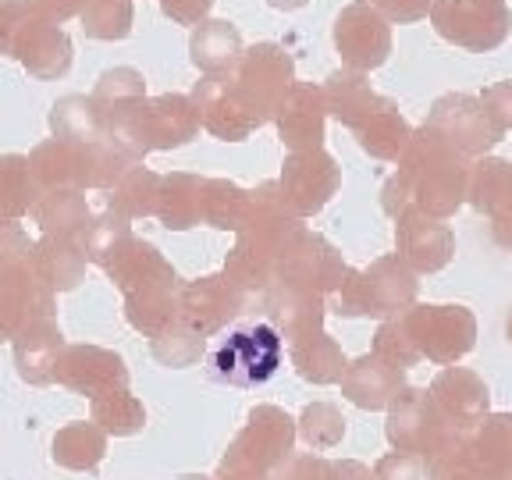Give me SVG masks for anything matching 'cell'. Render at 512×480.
Wrapping results in <instances>:
<instances>
[{
	"instance_id": "603a6c76",
	"label": "cell",
	"mask_w": 512,
	"mask_h": 480,
	"mask_svg": "<svg viewBox=\"0 0 512 480\" xmlns=\"http://www.w3.org/2000/svg\"><path fill=\"white\" fill-rule=\"evenodd\" d=\"M406 370L388 363L377 352L352 360L342 377V395L360 409H392V402L406 392Z\"/></svg>"
},
{
	"instance_id": "f35d334b",
	"label": "cell",
	"mask_w": 512,
	"mask_h": 480,
	"mask_svg": "<svg viewBox=\"0 0 512 480\" xmlns=\"http://www.w3.org/2000/svg\"><path fill=\"white\" fill-rule=\"evenodd\" d=\"M132 242V232H128V217L121 214H111V210H96V217L89 221V228L82 232L79 246L86 249V256L93 264L107 267L118 260L121 249Z\"/></svg>"
},
{
	"instance_id": "4dcf8cb0",
	"label": "cell",
	"mask_w": 512,
	"mask_h": 480,
	"mask_svg": "<svg viewBox=\"0 0 512 480\" xmlns=\"http://www.w3.org/2000/svg\"><path fill=\"white\" fill-rule=\"evenodd\" d=\"M93 104L104 118V128L121 125L128 121L139 107L146 104V82L136 68H111L96 79L93 89Z\"/></svg>"
},
{
	"instance_id": "6f0895ef",
	"label": "cell",
	"mask_w": 512,
	"mask_h": 480,
	"mask_svg": "<svg viewBox=\"0 0 512 480\" xmlns=\"http://www.w3.org/2000/svg\"><path fill=\"white\" fill-rule=\"evenodd\" d=\"M178 480H210V477H203V473H185V477H178Z\"/></svg>"
},
{
	"instance_id": "8fae6325",
	"label": "cell",
	"mask_w": 512,
	"mask_h": 480,
	"mask_svg": "<svg viewBox=\"0 0 512 480\" xmlns=\"http://www.w3.org/2000/svg\"><path fill=\"white\" fill-rule=\"evenodd\" d=\"M296 420L278 406H256L249 413L246 427L235 434V441L224 452V463H239L249 470L271 473L281 477V470L292 459V445H296Z\"/></svg>"
},
{
	"instance_id": "b9f144b4",
	"label": "cell",
	"mask_w": 512,
	"mask_h": 480,
	"mask_svg": "<svg viewBox=\"0 0 512 480\" xmlns=\"http://www.w3.org/2000/svg\"><path fill=\"white\" fill-rule=\"evenodd\" d=\"M153 342V356H157L164 367H192V363L203 360V352H207V338L200 335L196 328H189L185 320H175L164 335L150 338Z\"/></svg>"
},
{
	"instance_id": "8992f818",
	"label": "cell",
	"mask_w": 512,
	"mask_h": 480,
	"mask_svg": "<svg viewBox=\"0 0 512 480\" xmlns=\"http://www.w3.org/2000/svg\"><path fill=\"white\" fill-rule=\"evenodd\" d=\"M416 271L399 256H381L363 271H349L338 288V313L342 317H399L416 306Z\"/></svg>"
},
{
	"instance_id": "ffe728a7",
	"label": "cell",
	"mask_w": 512,
	"mask_h": 480,
	"mask_svg": "<svg viewBox=\"0 0 512 480\" xmlns=\"http://www.w3.org/2000/svg\"><path fill=\"white\" fill-rule=\"evenodd\" d=\"M114 285L128 296H146V292H182V281H178L175 267L160 256L157 246L150 242H139L132 239L125 249L118 253L111 267H107Z\"/></svg>"
},
{
	"instance_id": "f907efd6",
	"label": "cell",
	"mask_w": 512,
	"mask_h": 480,
	"mask_svg": "<svg viewBox=\"0 0 512 480\" xmlns=\"http://www.w3.org/2000/svg\"><path fill=\"white\" fill-rule=\"evenodd\" d=\"M160 8L178 25H203L214 8V0H160Z\"/></svg>"
},
{
	"instance_id": "4316f807",
	"label": "cell",
	"mask_w": 512,
	"mask_h": 480,
	"mask_svg": "<svg viewBox=\"0 0 512 480\" xmlns=\"http://www.w3.org/2000/svg\"><path fill=\"white\" fill-rule=\"evenodd\" d=\"M11 349H15V363H18L22 381L54 384L57 370H61V356L68 345H64V335L54 320H40V324H32L29 331H22V335L11 342Z\"/></svg>"
},
{
	"instance_id": "681fc988",
	"label": "cell",
	"mask_w": 512,
	"mask_h": 480,
	"mask_svg": "<svg viewBox=\"0 0 512 480\" xmlns=\"http://www.w3.org/2000/svg\"><path fill=\"white\" fill-rule=\"evenodd\" d=\"M370 4H374L388 22H399V25L420 22V18H427V11L434 8V0H370Z\"/></svg>"
},
{
	"instance_id": "6da1fadb",
	"label": "cell",
	"mask_w": 512,
	"mask_h": 480,
	"mask_svg": "<svg viewBox=\"0 0 512 480\" xmlns=\"http://www.w3.org/2000/svg\"><path fill=\"white\" fill-rule=\"evenodd\" d=\"M470 178V157L424 125L402 153L399 171L384 185L381 207L395 221L406 210H424L445 221L470 200Z\"/></svg>"
},
{
	"instance_id": "44dd1931",
	"label": "cell",
	"mask_w": 512,
	"mask_h": 480,
	"mask_svg": "<svg viewBox=\"0 0 512 480\" xmlns=\"http://www.w3.org/2000/svg\"><path fill=\"white\" fill-rule=\"evenodd\" d=\"M324 118H328V96H324V89L313 86V82H296L274 121H278L281 143L292 153H303L320 150V143H324Z\"/></svg>"
},
{
	"instance_id": "4fadbf2b",
	"label": "cell",
	"mask_w": 512,
	"mask_h": 480,
	"mask_svg": "<svg viewBox=\"0 0 512 480\" xmlns=\"http://www.w3.org/2000/svg\"><path fill=\"white\" fill-rule=\"evenodd\" d=\"M281 196H285L288 210L296 217H313L317 210L328 207V200L342 185V168L335 164L324 146L320 150L288 153L281 164Z\"/></svg>"
},
{
	"instance_id": "30bf717a",
	"label": "cell",
	"mask_w": 512,
	"mask_h": 480,
	"mask_svg": "<svg viewBox=\"0 0 512 480\" xmlns=\"http://www.w3.org/2000/svg\"><path fill=\"white\" fill-rule=\"evenodd\" d=\"M431 22L441 40L473 54H488L509 40L512 11L505 0H434Z\"/></svg>"
},
{
	"instance_id": "277c9868",
	"label": "cell",
	"mask_w": 512,
	"mask_h": 480,
	"mask_svg": "<svg viewBox=\"0 0 512 480\" xmlns=\"http://www.w3.org/2000/svg\"><path fill=\"white\" fill-rule=\"evenodd\" d=\"M200 125V107L192 104V96L164 93L146 100L128 121L111 125L104 136L139 164L150 150H175V146H185L189 139H196Z\"/></svg>"
},
{
	"instance_id": "60d3db41",
	"label": "cell",
	"mask_w": 512,
	"mask_h": 480,
	"mask_svg": "<svg viewBox=\"0 0 512 480\" xmlns=\"http://www.w3.org/2000/svg\"><path fill=\"white\" fill-rule=\"evenodd\" d=\"M93 420L104 427L107 434H114V438H132V434H139L146 427V409H143V402L125 388V392H111V395H104V399H96Z\"/></svg>"
},
{
	"instance_id": "816d5d0a",
	"label": "cell",
	"mask_w": 512,
	"mask_h": 480,
	"mask_svg": "<svg viewBox=\"0 0 512 480\" xmlns=\"http://www.w3.org/2000/svg\"><path fill=\"white\" fill-rule=\"evenodd\" d=\"M32 8L40 11L43 18H50V22L61 25L64 18H72V15H82V8H86L89 0H29Z\"/></svg>"
},
{
	"instance_id": "9a60e30c",
	"label": "cell",
	"mask_w": 512,
	"mask_h": 480,
	"mask_svg": "<svg viewBox=\"0 0 512 480\" xmlns=\"http://www.w3.org/2000/svg\"><path fill=\"white\" fill-rule=\"evenodd\" d=\"M256 299L246 288L235 285L228 274H207L200 281H189L182 288V320L189 328H196L203 338L217 335V331L235 320L239 313H246Z\"/></svg>"
},
{
	"instance_id": "9f6ffc18",
	"label": "cell",
	"mask_w": 512,
	"mask_h": 480,
	"mask_svg": "<svg viewBox=\"0 0 512 480\" xmlns=\"http://www.w3.org/2000/svg\"><path fill=\"white\" fill-rule=\"evenodd\" d=\"M448 480H480V477H477V473H470V470H466V466H463V470L452 473V477H448Z\"/></svg>"
},
{
	"instance_id": "d590c367",
	"label": "cell",
	"mask_w": 512,
	"mask_h": 480,
	"mask_svg": "<svg viewBox=\"0 0 512 480\" xmlns=\"http://www.w3.org/2000/svg\"><path fill=\"white\" fill-rule=\"evenodd\" d=\"M32 260H36V271L43 274V281H47L54 292H68V288L79 285V281L86 278V264H89L86 249H82L79 242L50 239V235H43V239L36 242Z\"/></svg>"
},
{
	"instance_id": "83f0119b",
	"label": "cell",
	"mask_w": 512,
	"mask_h": 480,
	"mask_svg": "<svg viewBox=\"0 0 512 480\" xmlns=\"http://www.w3.org/2000/svg\"><path fill=\"white\" fill-rule=\"evenodd\" d=\"M288 356H292L296 374L313 384H335V381H342L345 370H349L338 342L324 328H313L296 338H288Z\"/></svg>"
},
{
	"instance_id": "ac0fdd59",
	"label": "cell",
	"mask_w": 512,
	"mask_h": 480,
	"mask_svg": "<svg viewBox=\"0 0 512 480\" xmlns=\"http://www.w3.org/2000/svg\"><path fill=\"white\" fill-rule=\"evenodd\" d=\"M192 104L200 107L203 128L214 132L224 143H239V139H249L256 128L264 125V118H256L239 96H235L228 75H203L192 89Z\"/></svg>"
},
{
	"instance_id": "f6af8a7d",
	"label": "cell",
	"mask_w": 512,
	"mask_h": 480,
	"mask_svg": "<svg viewBox=\"0 0 512 480\" xmlns=\"http://www.w3.org/2000/svg\"><path fill=\"white\" fill-rule=\"evenodd\" d=\"M374 352L377 356H384L388 363H395V367H402V370H409V367L420 363V352H416V345L409 342V335H406V328H402L399 317L384 320L381 328H377Z\"/></svg>"
},
{
	"instance_id": "ab89813d",
	"label": "cell",
	"mask_w": 512,
	"mask_h": 480,
	"mask_svg": "<svg viewBox=\"0 0 512 480\" xmlns=\"http://www.w3.org/2000/svg\"><path fill=\"white\" fill-rule=\"evenodd\" d=\"M249 200L253 192L239 189L228 178H210L207 185V224L210 228H221V232H242L249 214Z\"/></svg>"
},
{
	"instance_id": "1f68e13d",
	"label": "cell",
	"mask_w": 512,
	"mask_h": 480,
	"mask_svg": "<svg viewBox=\"0 0 512 480\" xmlns=\"http://www.w3.org/2000/svg\"><path fill=\"white\" fill-rule=\"evenodd\" d=\"M324 96H328V111L335 114L349 132H356L384 100V96H377L374 89H370L367 75L352 72V68H342V72L328 75Z\"/></svg>"
},
{
	"instance_id": "f546056e",
	"label": "cell",
	"mask_w": 512,
	"mask_h": 480,
	"mask_svg": "<svg viewBox=\"0 0 512 480\" xmlns=\"http://www.w3.org/2000/svg\"><path fill=\"white\" fill-rule=\"evenodd\" d=\"M242 32L232 22H203L192 29L189 57L203 75H228L242 61Z\"/></svg>"
},
{
	"instance_id": "836d02e7",
	"label": "cell",
	"mask_w": 512,
	"mask_h": 480,
	"mask_svg": "<svg viewBox=\"0 0 512 480\" xmlns=\"http://www.w3.org/2000/svg\"><path fill=\"white\" fill-rule=\"evenodd\" d=\"M107 456V431L96 420H79V424H68L54 434V445H50V459L64 470H79V473H96V466L104 463Z\"/></svg>"
},
{
	"instance_id": "e575fe53",
	"label": "cell",
	"mask_w": 512,
	"mask_h": 480,
	"mask_svg": "<svg viewBox=\"0 0 512 480\" xmlns=\"http://www.w3.org/2000/svg\"><path fill=\"white\" fill-rule=\"evenodd\" d=\"M160 178L150 168H132L118 178V185L107 192H96V210H111L121 217H150L157 214V200H160Z\"/></svg>"
},
{
	"instance_id": "bcb514c9",
	"label": "cell",
	"mask_w": 512,
	"mask_h": 480,
	"mask_svg": "<svg viewBox=\"0 0 512 480\" xmlns=\"http://www.w3.org/2000/svg\"><path fill=\"white\" fill-rule=\"evenodd\" d=\"M480 107H484V114L491 118V125L498 128V132H512V82H495V86H488L484 93H480Z\"/></svg>"
},
{
	"instance_id": "74e56055",
	"label": "cell",
	"mask_w": 512,
	"mask_h": 480,
	"mask_svg": "<svg viewBox=\"0 0 512 480\" xmlns=\"http://www.w3.org/2000/svg\"><path fill=\"white\" fill-rule=\"evenodd\" d=\"M0 203H4V224L25 217L40 203V189L32 182L29 157L8 153V157L0 160Z\"/></svg>"
},
{
	"instance_id": "e0dca14e",
	"label": "cell",
	"mask_w": 512,
	"mask_h": 480,
	"mask_svg": "<svg viewBox=\"0 0 512 480\" xmlns=\"http://www.w3.org/2000/svg\"><path fill=\"white\" fill-rule=\"evenodd\" d=\"M395 249H399L395 256L416 274H434L456 253V235L441 217H431L424 210H406L395 221Z\"/></svg>"
},
{
	"instance_id": "680465c9",
	"label": "cell",
	"mask_w": 512,
	"mask_h": 480,
	"mask_svg": "<svg viewBox=\"0 0 512 480\" xmlns=\"http://www.w3.org/2000/svg\"><path fill=\"white\" fill-rule=\"evenodd\" d=\"M509 342H512V317H509Z\"/></svg>"
},
{
	"instance_id": "f5cc1de1",
	"label": "cell",
	"mask_w": 512,
	"mask_h": 480,
	"mask_svg": "<svg viewBox=\"0 0 512 480\" xmlns=\"http://www.w3.org/2000/svg\"><path fill=\"white\" fill-rule=\"evenodd\" d=\"M217 480H278L271 473H260V470H249V466H239V463H224L217 466Z\"/></svg>"
},
{
	"instance_id": "5b68a950",
	"label": "cell",
	"mask_w": 512,
	"mask_h": 480,
	"mask_svg": "<svg viewBox=\"0 0 512 480\" xmlns=\"http://www.w3.org/2000/svg\"><path fill=\"white\" fill-rule=\"evenodd\" d=\"M285 360V335L281 328L256 320L242 328L224 331L207 352V370L214 381L232 384V388H256L271 381Z\"/></svg>"
},
{
	"instance_id": "d6986e66",
	"label": "cell",
	"mask_w": 512,
	"mask_h": 480,
	"mask_svg": "<svg viewBox=\"0 0 512 480\" xmlns=\"http://www.w3.org/2000/svg\"><path fill=\"white\" fill-rule=\"evenodd\" d=\"M431 399L438 402L441 413L459 427V431L473 434L484 420H488V384L484 377H477L473 370L466 367H445L431 384Z\"/></svg>"
},
{
	"instance_id": "9c48e42d",
	"label": "cell",
	"mask_w": 512,
	"mask_h": 480,
	"mask_svg": "<svg viewBox=\"0 0 512 480\" xmlns=\"http://www.w3.org/2000/svg\"><path fill=\"white\" fill-rule=\"evenodd\" d=\"M345 278H349V267L342 253L310 228H303L288 242L278 260V292L288 296H328L345 285Z\"/></svg>"
},
{
	"instance_id": "8d00e7d4",
	"label": "cell",
	"mask_w": 512,
	"mask_h": 480,
	"mask_svg": "<svg viewBox=\"0 0 512 480\" xmlns=\"http://www.w3.org/2000/svg\"><path fill=\"white\" fill-rule=\"evenodd\" d=\"M50 128H54V139L64 143H96L104 139V118L96 111L93 96H61L54 107H50Z\"/></svg>"
},
{
	"instance_id": "db71d44e",
	"label": "cell",
	"mask_w": 512,
	"mask_h": 480,
	"mask_svg": "<svg viewBox=\"0 0 512 480\" xmlns=\"http://www.w3.org/2000/svg\"><path fill=\"white\" fill-rule=\"evenodd\" d=\"M335 480H374V473L356 459H342V463H335Z\"/></svg>"
},
{
	"instance_id": "d4e9b609",
	"label": "cell",
	"mask_w": 512,
	"mask_h": 480,
	"mask_svg": "<svg viewBox=\"0 0 512 480\" xmlns=\"http://www.w3.org/2000/svg\"><path fill=\"white\" fill-rule=\"evenodd\" d=\"M466 470L480 480H512V413H491L470 434Z\"/></svg>"
},
{
	"instance_id": "7bdbcfd3",
	"label": "cell",
	"mask_w": 512,
	"mask_h": 480,
	"mask_svg": "<svg viewBox=\"0 0 512 480\" xmlns=\"http://www.w3.org/2000/svg\"><path fill=\"white\" fill-rule=\"evenodd\" d=\"M79 18L89 40H125L132 32V0H89Z\"/></svg>"
},
{
	"instance_id": "7dc6e473",
	"label": "cell",
	"mask_w": 512,
	"mask_h": 480,
	"mask_svg": "<svg viewBox=\"0 0 512 480\" xmlns=\"http://www.w3.org/2000/svg\"><path fill=\"white\" fill-rule=\"evenodd\" d=\"M424 473V459L413 452H388L374 466V480H424Z\"/></svg>"
},
{
	"instance_id": "5bb4252c",
	"label": "cell",
	"mask_w": 512,
	"mask_h": 480,
	"mask_svg": "<svg viewBox=\"0 0 512 480\" xmlns=\"http://www.w3.org/2000/svg\"><path fill=\"white\" fill-rule=\"evenodd\" d=\"M427 128L466 157H484L502 139V132L491 125V118L480 107V96L466 93H448L434 100L431 114H427Z\"/></svg>"
},
{
	"instance_id": "7a4b0ae2",
	"label": "cell",
	"mask_w": 512,
	"mask_h": 480,
	"mask_svg": "<svg viewBox=\"0 0 512 480\" xmlns=\"http://www.w3.org/2000/svg\"><path fill=\"white\" fill-rule=\"evenodd\" d=\"M36 242L22 232V224L8 221L0 235V328L15 342L40 320H54V288L36 271Z\"/></svg>"
},
{
	"instance_id": "7402d4cb",
	"label": "cell",
	"mask_w": 512,
	"mask_h": 480,
	"mask_svg": "<svg viewBox=\"0 0 512 480\" xmlns=\"http://www.w3.org/2000/svg\"><path fill=\"white\" fill-rule=\"evenodd\" d=\"M470 203L473 210L491 217L498 246L512 249V160L484 157L480 164H473Z\"/></svg>"
},
{
	"instance_id": "ee69618b",
	"label": "cell",
	"mask_w": 512,
	"mask_h": 480,
	"mask_svg": "<svg viewBox=\"0 0 512 480\" xmlns=\"http://www.w3.org/2000/svg\"><path fill=\"white\" fill-rule=\"evenodd\" d=\"M299 434L310 448L324 452V448H335L345 438V416L338 413V406L331 402H313L299 416Z\"/></svg>"
},
{
	"instance_id": "52a82bcc",
	"label": "cell",
	"mask_w": 512,
	"mask_h": 480,
	"mask_svg": "<svg viewBox=\"0 0 512 480\" xmlns=\"http://www.w3.org/2000/svg\"><path fill=\"white\" fill-rule=\"evenodd\" d=\"M409 342L416 345L420 360H431L438 367H452L477 342V317L466 306H409L399 313Z\"/></svg>"
},
{
	"instance_id": "3957f363",
	"label": "cell",
	"mask_w": 512,
	"mask_h": 480,
	"mask_svg": "<svg viewBox=\"0 0 512 480\" xmlns=\"http://www.w3.org/2000/svg\"><path fill=\"white\" fill-rule=\"evenodd\" d=\"M0 47L18 57L25 72L54 82L72 68V40L57 22L43 18L29 0H4L0 8Z\"/></svg>"
},
{
	"instance_id": "484cf974",
	"label": "cell",
	"mask_w": 512,
	"mask_h": 480,
	"mask_svg": "<svg viewBox=\"0 0 512 480\" xmlns=\"http://www.w3.org/2000/svg\"><path fill=\"white\" fill-rule=\"evenodd\" d=\"M207 185L210 178L185 175V171H171V175L160 178V224L171 228V232H185V228L207 224Z\"/></svg>"
},
{
	"instance_id": "11a10c76",
	"label": "cell",
	"mask_w": 512,
	"mask_h": 480,
	"mask_svg": "<svg viewBox=\"0 0 512 480\" xmlns=\"http://www.w3.org/2000/svg\"><path fill=\"white\" fill-rule=\"evenodd\" d=\"M271 8H278V11H296V8H303L306 0H267Z\"/></svg>"
},
{
	"instance_id": "d6a6232c",
	"label": "cell",
	"mask_w": 512,
	"mask_h": 480,
	"mask_svg": "<svg viewBox=\"0 0 512 480\" xmlns=\"http://www.w3.org/2000/svg\"><path fill=\"white\" fill-rule=\"evenodd\" d=\"M352 136H356L360 150L370 153L374 160H402L406 146L413 143V132H409L406 118H402L399 107H395L388 96H384L381 104H377V111L370 114Z\"/></svg>"
},
{
	"instance_id": "c3c4849f",
	"label": "cell",
	"mask_w": 512,
	"mask_h": 480,
	"mask_svg": "<svg viewBox=\"0 0 512 480\" xmlns=\"http://www.w3.org/2000/svg\"><path fill=\"white\" fill-rule=\"evenodd\" d=\"M278 480H335V463L324 456H292Z\"/></svg>"
},
{
	"instance_id": "ba28073f",
	"label": "cell",
	"mask_w": 512,
	"mask_h": 480,
	"mask_svg": "<svg viewBox=\"0 0 512 480\" xmlns=\"http://www.w3.org/2000/svg\"><path fill=\"white\" fill-rule=\"evenodd\" d=\"M235 96L256 114V118H278L285 96L296 86V64L278 43H256L242 54V61L228 72Z\"/></svg>"
},
{
	"instance_id": "cb8c5ba5",
	"label": "cell",
	"mask_w": 512,
	"mask_h": 480,
	"mask_svg": "<svg viewBox=\"0 0 512 480\" xmlns=\"http://www.w3.org/2000/svg\"><path fill=\"white\" fill-rule=\"evenodd\" d=\"M32 182L40 196L61 189L86 192V143H64V139H47L29 153Z\"/></svg>"
},
{
	"instance_id": "f1b7e54d",
	"label": "cell",
	"mask_w": 512,
	"mask_h": 480,
	"mask_svg": "<svg viewBox=\"0 0 512 480\" xmlns=\"http://www.w3.org/2000/svg\"><path fill=\"white\" fill-rule=\"evenodd\" d=\"M32 217L40 224V232L50 235V239L79 242L96 214H93V203H89V196L82 189H61V192L40 196V203L32 207Z\"/></svg>"
},
{
	"instance_id": "7c38bea8",
	"label": "cell",
	"mask_w": 512,
	"mask_h": 480,
	"mask_svg": "<svg viewBox=\"0 0 512 480\" xmlns=\"http://www.w3.org/2000/svg\"><path fill=\"white\" fill-rule=\"evenodd\" d=\"M335 47L345 68L352 72H374L392 54V25L370 0H356L338 11L335 18Z\"/></svg>"
},
{
	"instance_id": "2e32d148",
	"label": "cell",
	"mask_w": 512,
	"mask_h": 480,
	"mask_svg": "<svg viewBox=\"0 0 512 480\" xmlns=\"http://www.w3.org/2000/svg\"><path fill=\"white\" fill-rule=\"evenodd\" d=\"M57 384L72 388L75 395H86L89 402L104 399L111 392L128 388V367L118 352L100 345H68L57 370Z\"/></svg>"
}]
</instances>
